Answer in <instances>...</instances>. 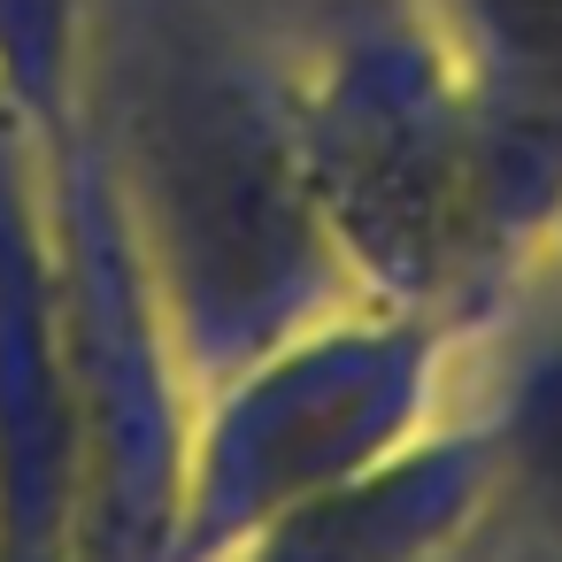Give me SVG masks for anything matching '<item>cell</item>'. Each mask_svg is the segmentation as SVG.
I'll return each instance as SVG.
<instances>
[{"label":"cell","mask_w":562,"mask_h":562,"mask_svg":"<svg viewBox=\"0 0 562 562\" xmlns=\"http://www.w3.org/2000/svg\"><path fill=\"white\" fill-rule=\"evenodd\" d=\"M285 78L316 216L378 308L470 331L539 262L562 193L508 147L416 0H339Z\"/></svg>","instance_id":"obj_1"},{"label":"cell","mask_w":562,"mask_h":562,"mask_svg":"<svg viewBox=\"0 0 562 562\" xmlns=\"http://www.w3.org/2000/svg\"><path fill=\"white\" fill-rule=\"evenodd\" d=\"M139 162L178 347L209 385L362 301L301 178L278 70L170 47L139 93Z\"/></svg>","instance_id":"obj_2"},{"label":"cell","mask_w":562,"mask_h":562,"mask_svg":"<svg viewBox=\"0 0 562 562\" xmlns=\"http://www.w3.org/2000/svg\"><path fill=\"white\" fill-rule=\"evenodd\" d=\"M454 324L355 301L216 385L162 562H239L270 524L431 431Z\"/></svg>","instance_id":"obj_3"},{"label":"cell","mask_w":562,"mask_h":562,"mask_svg":"<svg viewBox=\"0 0 562 562\" xmlns=\"http://www.w3.org/2000/svg\"><path fill=\"white\" fill-rule=\"evenodd\" d=\"M501 508L485 424H431L347 485L270 524L239 562H447Z\"/></svg>","instance_id":"obj_4"},{"label":"cell","mask_w":562,"mask_h":562,"mask_svg":"<svg viewBox=\"0 0 562 562\" xmlns=\"http://www.w3.org/2000/svg\"><path fill=\"white\" fill-rule=\"evenodd\" d=\"M508 147L562 193V0H416Z\"/></svg>","instance_id":"obj_5"},{"label":"cell","mask_w":562,"mask_h":562,"mask_svg":"<svg viewBox=\"0 0 562 562\" xmlns=\"http://www.w3.org/2000/svg\"><path fill=\"white\" fill-rule=\"evenodd\" d=\"M477 424L493 439L501 501H516L539 524H562V316L516 339Z\"/></svg>","instance_id":"obj_6"},{"label":"cell","mask_w":562,"mask_h":562,"mask_svg":"<svg viewBox=\"0 0 562 562\" xmlns=\"http://www.w3.org/2000/svg\"><path fill=\"white\" fill-rule=\"evenodd\" d=\"M539 270H547L554 293H562V209H554V224H547V239H539Z\"/></svg>","instance_id":"obj_7"}]
</instances>
